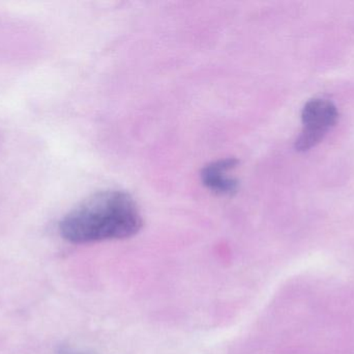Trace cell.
<instances>
[{"label": "cell", "mask_w": 354, "mask_h": 354, "mask_svg": "<svg viewBox=\"0 0 354 354\" xmlns=\"http://www.w3.org/2000/svg\"><path fill=\"white\" fill-rule=\"evenodd\" d=\"M143 218L136 202L120 191H100L68 212L59 224L62 236L75 245L135 236Z\"/></svg>", "instance_id": "1"}, {"label": "cell", "mask_w": 354, "mask_h": 354, "mask_svg": "<svg viewBox=\"0 0 354 354\" xmlns=\"http://www.w3.org/2000/svg\"><path fill=\"white\" fill-rule=\"evenodd\" d=\"M338 109L330 100L312 99L301 112L304 128L295 141L299 151H308L317 145L338 120Z\"/></svg>", "instance_id": "2"}, {"label": "cell", "mask_w": 354, "mask_h": 354, "mask_svg": "<svg viewBox=\"0 0 354 354\" xmlns=\"http://www.w3.org/2000/svg\"><path fill=\"white\" fill-rule=\"evenodd\" d=\"M239 164L235 158L216 160L204 166L201 180L209 191L218 195H234L239 191V181L228 176V172Z\"/></svg>", "instance_id": "3"}, {"label": "cell", "mask_w": 354, "mask_h": 354, "mask_svg": "<svg viewBox=\"0 0 354 354\" xmlns=\"http://www.w3.org/2000/svg\"><path fill=\"white\" fill-rule=\"evenodd\" d=\"M56 354H93L87 353L84 351H79V349L73 348V347L68 346V345H62L56 349Z\"/></svg>", "instance_id": "4"}]
</instances>
